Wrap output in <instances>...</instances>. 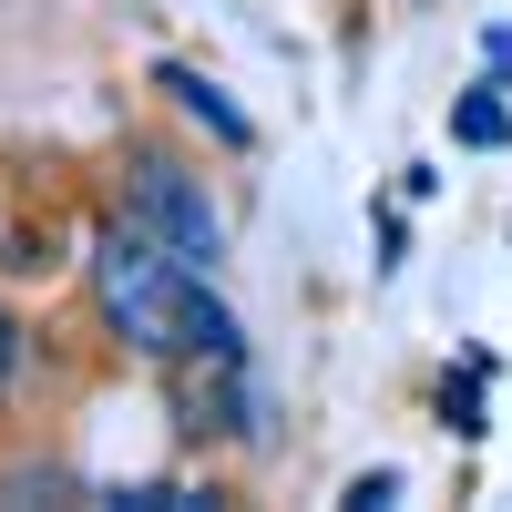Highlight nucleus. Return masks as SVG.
Returning a JSON list of instances; mask_svg holds the SVG:
<instances>
[{"label":"nucleus","instance_id":"nucleus-1","mask_svg":"<svg viewBox=\"0 0 512 512\" xmlns=\"http://www.w3.org/2000/svg\"><path fill=\"white\" fill-rule=\"evenodd\" d=\"M93 308L134 359H246V328L226 318V297L205 287V267H185L164 236H144L134 216H113L93 236Z\"/></svg>","mask_w":512,"mask_h":512},{"label":"nucleus","instance_id":"nucleus-2","mask_svg":"<svg viewBox=\"0 0 512 512\" xmlns=\"http://www.w3.org/2000/svg\"><path fill=\"white\" fill-rule=\"evenodd\" d=\"M123 216H134L144 236H164L185 267H216V256H226V216H216V195H205L175 154H154V144L123 164Z\"/></svg>","mask_w":512,"mask_h":512},{"label":"nucleus","instance_id":"nucleus-3","mask_svg":"<svg viewBox=\"0 0 512 512\" xmlns=\"http://www.w3.org/2000/svg\"><path fill=\"white\" fill-rule=\"evenodd\" d=\"M154 93L175 103L185 123H205V134H216L226 154H246V144H256V123H246V113H236V103H226V93H216V82H205L195 62H154Z\"/></svg>","mask_w":512,"mask_h":512},{"label":"nucleus","instance_id":"nucleus-4","mask_svg":"<svg viewBox=\"0 0 512 512\" xmlns=\"http://www.w3.org/2000/svg\"><path fill=\"white\" fill-rule=\"evenodd\" d=\"M451 134H461V144H502V134H512V113H502V93H472V103L451 113Z\"/></svg>","mask_w":512,"mask_h":512},{"label":"nucleus","instance_id":"nucleus-5","mask_svg":"<svg viewBox=\"0 0 512 512\" xmlns=\"http://www.w3.org/2000/svg\"><path fill=\"white\" fill-rule=\"evenodd\" d=\"M441 410H451V431L472 441V431H482V369H461V379H441Z\"/></svg>","mask_w":512,"mask_h":512},{"label":"nucleus","instance_id":"nucleus-6","mask_svg":"<svg viewBox=\"0 0 512 512\" xmlns=\"http://www.w3.org/2000/svg\"><path fill=\"white\" fill-rule=\"evenodd\" d=\"M21 359H31V328L11 318V297H0V400H11V379H21Z\"/></svg>","mask_w":512,"mask_h":512},{"label":"nucleus","instance_id":"nucleus-7","mask_svg":"<svg viewBox=\"0 0 512 512\" xmlns=\"http://www.w3.org/2000/svg\"><path fill=\"white\" fill-rule=\"evenodd\" d=\"M0 267H11V277H41V267H52V236H41V226L11 236V246H0Z\"/></svg>","mask_w":512,"mask_h":512}]
</instances>
